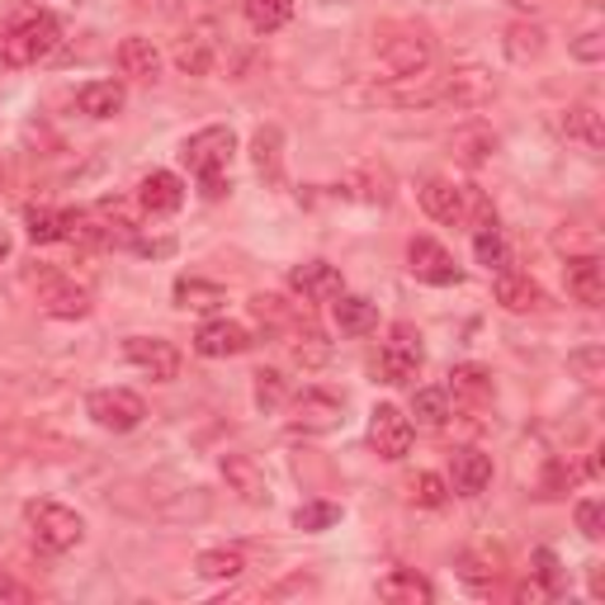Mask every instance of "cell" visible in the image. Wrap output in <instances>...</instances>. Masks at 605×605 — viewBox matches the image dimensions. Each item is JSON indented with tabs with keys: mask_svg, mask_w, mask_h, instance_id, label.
<instances>
[{
	"mask_svg": "<svg viewBox=\"0 0 605 605\" xmlns=\"http://www.w3.org/2000/svg\"><path fill=\"white\" fill-rule=\"evenodd\" d=\"M232 152H237V133L232 129H199L195 138L180 147V156H185V166L199 175V185H204V195L209 199H222L228 195V166H232Z\"/></svg>",
	"mask_w": 605,
	"mask_h": 605,
	"instance_id": "cell-1",
	"label": "cell"
},
{
	"mask_svg": "<svg viewBox=\"0 0 605 605\" xmlns=\"http://www.w3.org/2000/svg\"><path fill=\"white\" fill-rule=\"evenodd\" d=\"M436 62V43L426 29H397L393 38L378 43V81H411L426 76Z\"/></svg>",
	"mask_w": 605,
	"mask_h": 605,
	"instance_id": "cell-2",
	"label": "cell"
},
{
	"mask_svg": "<svg viewBox=\"0 0 605 605\" xmlns=\"http://www.w3.org/2000/svg\"><path fill=\"white\" fill-rule=\"evenodd\" d=\"M62 38V24L53 14H29L10 29V34H0V67L20 72V67H38V62L53 53Z\"/></svg>",
	"mask_w": 605,
	"mask_h": 605,
	"instance_id": "cell-3",
	"label": "cell"
},
{
	"mask_svg": "<svg viewBox=\"0 0 605 605\" xmlns=\"http://www.w3.org/2000/svg\"><path fill=\"white\" fill-rule=\"evenodd\" d=\"M24 525H29V539H34L43 553H67L86 539V520L62 502H29Z\"/></svg>",
	"mask_w": 605,
	"mask_h": 605,
	"instance_id": "cell-4",
	"label": "cell"
},
{
	"mask_svg": "<svg viewBox=\"0 0 605 605\" xmlns=\"http://www.w3.org/2000/svg\"><path fill=\"white\" fill-rule=\"evenodd\" d=\"M421 364H426L421 331L411 327V322H393L384 350H378V374H384V384H393V388L411 384V378L421 374Z\"/></svg>",
	"mask_w": 605,
	"mask_h": 605,
	"instance_id": "cell-5",
	"label": "cell"
},
{
	"mask_svg": "<svg viewBox=\"0 0 605 605\" xmlns=\"http://www.w3.org/2000/svg\"><path fill=\"white\" fill-rule=\"evenodd\" d=\"M86 411H90V421L100 426V431L123 436V431H138V426H142V417H147V403H142L133 388H100V393H90Z\"/></svg>",
	"mask_w": 605,
	"mask_h": 605,
	"instance_id": "cell-6",
	"label": "cell"
},
{
	"mask_svg": "<svg viewBox=\"0 0 605 605\" xmlns=\"http://www.w3.org/2000/svg\"><path fill=\"white\" fill-rule=\"evenodd\" d=\"M417 199L436 222H444V228L469 222V185H454V180H444V175H426L417 185Z\"/></svg>",
	"mask_w": 605,
	"mask_h": 605,
	"instance_id": "cell-7",
	"label": "cell"
},
{
	"mask_svg": "<svg viewBox=\"0 0 605 605\" xmlns=\"http://www.w3.org/2000/svg\"><path fill=\"white\" fill-rule=\"evenodd\" d=\"M218 24L213 20H195L180 34V43H175V67H180L185 76H209L213 72V62H218Z\"/></svg>",
	"mask_w": 605,
	"mask_h": 605,
	"instance_id": "cell-8",
	"label": "cell"
},
{
	"mask_svg": "<svg viewBox=\"0 0 605 605\" xmlns=\"http://www.w3.org/2000/svg\"><path fill=\"white\" fill-rule=\"evenodd\" d=\"M370 444H374L378 459H388V464L407 459V450H411V417H403L393 403H378L370 411Z\"/></svg>",
	"mask_w": 605,
	"mask_h": 605,
	"instance_id": "cell-9",
	"label": "cell"
},
{
	"mask_svg": "<svg viewBox=\"0 0 605 605\" xmlns=\"http://www.w3.org/2000/svg\"><path fill=\"white\" fill-rule=\"evenodd\" d=\"M407 270H411V275H417L421 284H440V289H444V284H459V279H464V270L454 265V256L436 242V237H411Z\"/></svg>",
	"mask_w": 605,
	"mask_h": 605,
	"instance_id": "cell-10",
	"label": "cell"
},
{
	"mask_svg": "<svg viewBox=\"0 0 605 605\" xmlns=\"http://www.w3.org/2000/svg\"><path fill=\"white\" fill-rule=\"evenodd\" d=\"M123 360L138 364V370L147 378H156V384H170V378L180 374V350L162 337H129L123 341Z\"/></svg>",
	"mask_w": 605,
	"mask_h": 605,
	"instance_id": "cell-11",
	"label": "cell"
},
{
	"mask_svg": "<svg viewBox=\"0 0 605 605\" xmlns=\"http://www.w3.org/2000/svg\"><path fill=\"white\" fill-rule=\"evenodd\" d=\"M289 289H294L302 302H331L337 294H345V279H341V270H337V265H327V261H308V265H294Z\"/></svg>",
	"mask_w": 605,
	"mask_h": 605,
	"instance_id": "cell-12",
	"label": "cell"
},
{
	"mask_svg": "<svg viewBox=\"0 0 605 605\" xmlns=\"http://www.w3.org/2000/svg\"><path fill=\"white\" fill-rule=\"evenodd\" d=\"M180 204H185V185H180V175H175V170L142 175V185H138V209H142V213L166 218V213L180 209Z\"/></svg>",
	"mask_w": 605,
	"mask_h": 605,
	"instance_id": "cell-13",
	"label": "cell"
},
{
	"mask_svg": "<svg viewBox=\"0 0 605 605\" xmlns=\"http://www.w3.org/2000/svg\"><path fill=\"white\" fill-rule=\"evenodd\" d=\"M341 421V397L322 388H302L294 397V426L298 431H331Z\"/></svg>",
	"mask_w": 605,
	"mask_h": 605,
	"instance_id": "cell-14",
	"label": "cell"
},
{
	"mask_svg": "<svg viewBox=\"0 0 605 605\" xmlns=\"http://www.w3.org/2000/svg\"><path fill=\"white\" fill-rule=\"evenodd\" d=\"M195 350H199L204 360L242 355V350H251V331L242 322H204L199 337H195Z\"/></svg>",
	"mask_w": 605,
	"mask_h": 605,
	"instance_id": "cell-15",
	"label": "cell"
},
{
	"mask_svg": "<svg viewBox=\"0 0 605 605\" xmlns=\"http://www.w3.org/2000/svg\"><path fill=\"white\" fill-rule=\"evenodd\" d=\"M222 477H228V487L242 502H251V506L270 502V483H265V473H261V464L251 454H228V459H222Z\"/></svg>",
	"mask_w": 605,
	"mask_h": 605,
	"instance_id": "cell-16",
	"label": "cell"
},
{
	"mask_svg": "<svg viewBox=\"0 0 605 605\" xmlns=\"http://www.w3.org/2000/svg\"><path fill=\"white\" fill-rule=\"evenodd\" d=\"M492 483V459L483 450H454L450 454V487L459 497H477Z\"/></svg>",
	"mask_w": 605,
	"mask_h": 605,
	"instance_id": "cell-17",
	"label": "cell"
},
{
	"mask_svg": "<svg viewBox=\"0 0 605 605\" xmlns=\"http://www.w3.org/2000/svg\"><path fill=\"white\" fill-rule=\"evenodd\" d=\"M43 312L62 317V322H76V317H90V289L72 279H47L43 284Z\"/></svg>",
	"mask_w": 605,
	"mask_h": 605,
	"instance_id": "cell-18",
	"label": "cell"
},
{
	"mask_svg": "<svg viewBox=\"0 0 605 605\" xmlns=\"http://www.w3.org/2000/svg\"><path fill=\"white\" fill-rule=\"evenodd\" d=\"M568 294L582 302V308H601L605 302V275L596 256H572L568 261Z\"/></svg>",
	"mask_w": 605,
	"mask_h": 605,
	"instance_id": "cell-19",
	"label": "cell"
},
{
	"mask_svg": "<svg viewBox=\"0 0 605 605\" xmlns=\"http://www.w3.org/2000/svg\"><path fill=\"white\" fill-rule=\"evenodd\" d=\"M378 596L393 605H426V601H436V586L426 582L417 568H393L388 578L378 582Z\"/></svg>",
	"mask_w": 605,
	"mask_h": 605,
	"instance_id": "cell-20",
	"label": "cell"
},
{
	"mask_svg": "<svg viewBox=\"0 0 605 605\" xmlns=\"http://www.w3.org/2000/svg\"><path fill=\"white\" fill-rule=\"evenodd\" d=\"M119 72L133 76V81H156L162 76V53H156L152 38H123L119 43Z\"/></svg>",
	"mask_w": 605,
	"mask_h": 605,
	"instance_id": "cell-21",
	"label": "cell"
},
{
	"mask_svg": "<svg viewBox=\"0 0 605 605\" xmlns=\"http://www.w3.org/2000/svg\"><path fill=\"white\" fill-rule=\"evenodd\" d=\"M563 133L572 138V142H582L586 152H601L605 147V123H601V109L592 105V100H578L563 114Z\"/></svg>",
	"mask_w": 605,
	"mask_h": 605,
	"instance_id": "cell-22",
	"label": "cell"
},
{
	"mask_svg": "<svg viewBox=\"0 0 605 605\" xmlns=\"http://www.w3.org/2000/svg\"><path fill=\"white\" fill-rule=\"evenodd\" d=\"M497 302L506 312H535V308H544V289H539L530 275H512V270H502V275H497Z\"/></svg>",
	"mask_w": 605,
	"mask_h": 605,
	"instance_id": "cell-23",
	"label": "cell"
},
{
	"mask_svg": "<svg viewBox=\"0 0 605 605\" xmlns=\"http://www.w3.org/2000/svg\"><path fill=\"white\" fill-rule=\"evenodd\" d=\"M76 105H81L86 119H114L129 105V90H123V81H95L76 95Z\"/></svg>",
	"mask_w": 605,
	"mask_h": 605,
	"instance_id": "cell-24",
	"label": "cell"
},
{
	"mask_svg": "<svg viewBox=\"0 0 605 605\" xmlns=\"http://www.w3.org/2000/svg\"><path fill=\"white\" fill-rule=\"evenodd\" d=\"M228 302V294H222V284H209V279H195V275H180L175 279V308L185 312H213Z\"/></svg>",
	"mask_w": 605,
	"mask_h": 605,
	"instance_id": "cell-25",
	"label": "cell"
},
{
	"mask_svg": "<svg viewBox=\"0 0 605 605\" xmlns=\"http://www.w3.org/2000/svg\"><path fill=\"white\" fill-rule=\"evenodd\" d=\"M331 302H337V327H341V337H364V331L378 327V308H374L370 298H360V294H337Z\"/></svg>",
	"mask_w": 605,
	"mask_h": 605,
	"instance_id": "cell-26",
	"label": "cell"
},
{
	"mask_svg": "<svg viewBox=\"0 0 605 605\" xmlns=\"http://www.w3.org/2000/svg\"><path fill=\"white\" fill-rule=\"evenodd\" d=\"M251 162H256V170L265 175V180H279V170H284V133L275 129V123H265V129L251 138Z\"/></svg>",
	"mask_w": 605,
	"mask_h": 605,
	"instance_id": "cell-27",
	"label": "cell"
},
{
	"mask_svg": "<svg viewBox=\"0 0 605 605\" xmlns=\"http://www.w3.org/2000/svg\"><path fill=\"white\" fill-rule=\"evenodd\" d=\"M444 393H454L459 403L483 407L487 397H492V374L483 370V364H459V370L450 374V388H444Z\"/></svg>",
	"mask_w": 605,
	"mask_h": 605,
	"instance_id": "cell-28",
	"label": "cell"
},
{
	"mask_svg": "<svg viewBox=\"0 0 605 605\" xmlns=\"http://www.w3.org/2000/svg\"><path fill=\"white\" fill-rule=\"evenodd\" d=\"M246 10V24L256 29V34H275L294 20V0H242Z\"/></svg>",
	"mask_w": 605,
	"mask_h": 605,
	"instance_id": "cell-29",
	"label": "cell"
},
{
	"mask_svg": "<svg viewBox=\"0 0 605 605\" xmlns=\"http://www.w3.org/2000/svg\"><path fill=\"white\" fill-rule=\"evenodd\" d=\"M289 350H294V364H302V370H322V364L331 360V345L322 341V331L317 327H294Z\"/></svg>",
	"mask_w": 605,
	"mask_h": 605,
	"instance_id": "cell-30",
	"label": "cell"
},
{
	"mask_svg": "<svg viewBox=\"0 0 605 605\" xmlns=\"http://www.w3.org/2000/svg\"><path fill=\"white\" fill-rule=\"evenodd\" d=\"M411 417H417V426H426V431H440V426L450 421V393L444 388H417L411 393Z\"/></svg>",
	"mask_w": 605,
	"mask_h": 605,
	"instance_id": "cell-31",
	"label": "cell"
},
{
	"mask_svg": "<svg viewBox=\"0 0 605 605\" xmlns=\"http://www.w3.org/2000/svg\"><path fill=\"white\" fill-rule=\"evenodd\" d=\"M24 228H29V242L43 246V242H62L67 237V213L62 209H47V204H34L24 213Z\"/></svg>",
	"mask_w": 605,
	"mask_h": 605,
	"instance_id": "cell-32",
	"label": "cell"
},
{
	"mask_svg": "<svg viewBox=\"0 0 605 605\" xmlns=\"http://www.w3.org/2000/svg\"><path fill=\"white\" fill-rule=\"evenodd\" d=\"M199 578H213V582H232V578H242L246 572V559L237 549H204L199 553Z\"/></svg>",
	"mask_w": 605,
	"mask_h": 605,
	"instance_id": "cell-33",
	"label": "cell"
},
{
	"mask_svg": "<svg viewBox=\"0 0 605 605\" xmlns=\"http://www.w3.org/2000/svg\"><path fill=\"white\" fill-rule=\"evenodd\" d=\"M473 256L483 270H492V275H502V270H512V246L502 242V232L497 228H483L473 237Z\"/></svg>",
	"mask_w": 605,
	"mask_h": 605,
	"instance_id": "cell-34",
	"label": "cell"
},
{
	"mask_svg": "<svg viewBox=\"0 0 605 605\" xmlns=\"http://www.w3.org/2000/svg\"><path fill=\"white\" fill-rule=\"evenodd\" d=\"M544 53V29L539 24H512L506 29V57L512 62H530Z\"/></svg>",
	"mask_w": 605,
	"mask_h": 605,
	"instance_id": "cell-35",
	"label": "cell"
},
{
	"mask_svg": "<svg viewBox=\"0 0 605 605\" xmlns=\"http://www.w3.org/2000/svg\"><path fill=\"white\" fill-rule=\"evenodd\" d=\"M454 152H459V162L464 166H483L492 152H497V133H487V129H469V133H459L454 138Z\"/></svg>",
	"mask_w": 605,
	"mask_h": 605,
	"instance_id": "cell-36",
	"label": "cell"
},
{
	"mask_svg": "<svg viewBox=\"0 0 605 605\" xmlns=\"http://www.w3.org/2000/svg\"><path fill=\"white\" fill-rule=\"evenodd\" d=\"M407 492H411V502H417V506H444V502H450V483L436 477V473H417L407 483Z\"/></svg>",
	"mask_w": 605,
	"mask_h": 605,
	"instance_id": "cell-37",
	"label": "cell"
},
{
	"mask_svg": "<svg viewBox=\"0 0 605 605\" xmlns=\"http://www.w3.org/2000/svg\"><path fill=\"white\" fill-rule=\"evenodd\" d=\"M337 520H341V506H331V502H308V506H298V516H294V525L298 530H308V535L331 530Z\"/></svg>",
	"mask_w": 605,
	"mask_h": 605,
	"instance_id": "cell-38",
	"label": "cell"
},
{
	"mask_svg": "<svg viewBox=\"0 0 605 605\" xmlns=\"http://www.w3.org/2000/svg\"><path fill=\"white\" fill-rule=\"evenodd\" d=\"M284 397H289L284 374H279V370H261V374H256V403H261V407H284Z\"/></svg>",
	"mask_w": 605,
	"mask_h": 605,
	"instance_id": "cell-39",
	"label": "cell"
},
{
	"mask_svg": "<svg viewBox=\"0 0 605 605\" xmlns=\"http://www.w3.org/2000/svg\"><path fill=\"white\" fill-rule=\"evenodd\" d=\"M601 364H605L601 345H592V350H578V355H568V370H572V374H582L586 384H601Z\"/></svg>",
	"mask_w": 605,
	"mask_h": 605,
	"instance_id": "cell-40",
	"label": "cell"
},
{
	"mask_svg": "<svg viewBox=\"0 0 605 605\" xmlns=\"http://www.w3.org/2000/svg\"><path fill=\"white\" fill-rule=\"evenodd\" d=\"M572 516H578V530H582L586 539H601V535H605V512H601V502L586 497V502H578V512H572Z\"/></svg>",
	"mask_w": 605,
	"mask_h": 605,
	"instance_id": "cell-41",
	"label": "cell"
},
{
	"mask_svg": "<svg viewBox=\"0 0 605 605\" xmlns=\"http://www.w3.org/2000/svg\"><path fill=\"white\" fill-rule=\"evenodd\" d=\"M572 57H582V62H601V57H605V38L596 34V29H592V34H582L578 43H572Z\"/></svg>",
	"mask_w": 605,
	"mask_h": 605,
	"instance_id": "cell-42",
	"label": "cell"
},
{
	"mask_svg": "<svg viewBox=\"0 0 605 605\" xmlns=\"http://www.w3.org/2000/svg\"><path fill=\"white\" fill-rule=\"evenodd\" d=\"M553 596H559V586H549L544 578H530L516 586V601H553Z\"/></svg>",
	"mask_w": 605,
	"mask_h": 605,
	"instance_id": "cell-43",
	"label": "cell"
},
{
	"mask_svg": "<svg viewBox=\"0 0 605 605\" xmlns=\"http://www.w3.org/2000/svg\"><path fill=\"white\" fill-rule=\"evenodd\" d=\"M0 601H14V605H29L34 601V592L20 582V578H10V572H0Z\"/></svg>",
	"mask_w": 605,
	"mask_h": 605,
	"instance_id": "cell-44",
	"label": "cell"
},
{
	"mask_svg": "<svg viewBox=\"0 0 605 605\" xmlns=\"http://www.w3.org/2000/svg\"><path fill=\"white\" fill-rule=\"evenodd\" d=\"M138 251H142V256H170L175 242H138Z\"/></svg>",
	"mask_w": 605,
	"mask_h": 605,
	"instance_id": "cell-45",
	"label": "cell"
},
{
	"mask_svg": "<svg viewBox=\"0 0 605 605\" xmlns=\"http://www.w3.org/2000/svg\"><path fill=\"white\" fill-rule=\"evenodd\" d=\"M6 256H10V232L0 228V261H6Z\"/></svg>",
	"mask_w": 605,
	"mask_h": 605,
	"instance_id": "cell-46",
	"label": "cell"
},
{
	"mask_svg": "<svg viewBox=\"0 0 605 605\" xmlns=\"http://www.w3.org/2000/svg\"><path fill=\"white\" fill-rule=\"evenodd\" d=\"M512 6H520V10H535V6H539V0H512Z\"/></svg>",
	"mask_w": 605,
	"mask_h": 605,
	"instance_id": "cell-47",
	"label": "cell"
}]
</instances>
